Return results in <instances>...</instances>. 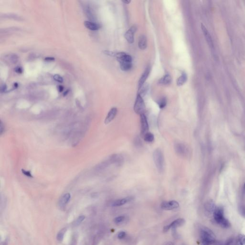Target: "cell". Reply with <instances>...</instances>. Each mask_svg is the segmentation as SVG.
Wrapping results in <instances>:
<instances>
[{"label":"cell","instance_id":"1","mask_svg":"<svg viewBox=\"0 0 245 245\" xmlns=\"http://www.w3.org/2000/svg\"><path fill=\"white\" fill-rule=\"evenodd\" d=\"M200 238L202 245H212L216 241V237L214 233L205 226L201 228Z\"/></svg>","mask_w":245,"mask_h":245},{"label":"cell","instance_id":"2","mask_svg":"<svg viewBox=\"0 0 245 245\" xmlns=\"http://www.w3.org/2000/svg\"><path fill=\"white\" fill-rule=\"evenodd\" d=\"M214 218L217 224H219L224 229H228L230 227L231 224L228 219L225 218L224 216V210L223 207H217V209L213 213Z\"/></svg>","mask_w":245,"mask_h":245},{"label":"cell","instance_id":"3","mask_svg":"<svg viewBox=\"0 0 245 245\" xmlns=\"http://www.w3.org/2000/svg\"><path fill=\"white\" fill-rule=\"evenodd\" d=\"M153 157L157 171L161 173L164 171L165 162L163 153H162L161 149L160 148L156 149L153 152Z\"/></svg>","mask_w":245,"mask_h":245},{"label":"cell","instance_id":"4","mask_svg":"<svg viewBox=\"0 0 245 245\" xmlns=\"http://www.w3.org/2000/svg\"><path fill=\"white\" fill-rule=\"evenodd\" d=\"M134 110L136 114L139 115L144 114L146 111V106L145 104L143 99L140 95L138 94L134 104Z\"/></svg>","mask_w":245,"mask_h":245},{"label":"cell","instance_id":"5","mask_svg":"<svg viewBox=\"0 0 245 245\" xmlns=\"http://www.w3.org/2000/svg\"><path fill=\"white\" fill-rule=\"evenodd\" d=\"M174 149L177 154L182 157H186L189 155L190 150L186 145L177 143L174 146Z\"/></svg>","mask_w":245,"mask_h":245},{"label":"cell","instance_id":"6","mask_svg":"<svg viewBox=\"0 0 245 245\" xmlns=\"http://www.w3.org/2000/svg\"><path fill=\"white\" fill-rule=\"evenodd\" d=\"M185 223V221L183 218H179V219H176L175 220L172 222L171 224L165 226L163 229V232L165 233V232H168L170 229L173 230L176 229L177 227L182 226Z\"/></svg>","mask_w":245,"mask_h":245},{"label":"cell","instance_id":"7","mask_svg":"<svg viewBox=\"0 0 245 245\" xmlns=\"http://www.w3.org/2000/svg\"><path fill=\"white\" fill-rule=\"evenodd\" d=\"M115 58H116L120 64L122 63H132V61L131 56L124 52L116 53Z\"/></svg>","mask_w":245,"mask_h":245},{"label":"cell","instance_id":"8","mask_svg":"<svg viewBox=\"0 0 245 245\" xmlns=\"http://www.w3.org/2000/svg\"><path fill=\"white\" fill-rule=\"evenodd\" d=\"M180 206L179 202L176 201H170L169 202H164L161 204V208L165 210H172L178 208Z\"/></svg>","mask_w":245,"mask_h":245},{"label":"cell","instance_id":"9","mask_svg":"<svg viewBox=\"0 0 245 245\" xmlns=\"http://www.w3.org/2000/svg\"><path fill=\"white\" fill-rule=\"evenodd\" d=\"M140 123H141V135L142 136H144V135L148 132V130H149L148 121L145 114L140 115Z\"/></svg>","mask_w":245,"mask_h":245},{"label":"cell","instance_id":"10","mask_svg":"<svg viewBox=\"0 0 245 245\" xmlns=\"http://www.w3.org/2000/svg\"><path fill=\"white\" fill-rule=\"evenodd\" d=\"M201 28L202 30V32L204 34L205 38L206 39L207 44L209 45V46L212 49H213L214 48V45L213 41L212 39L211 34H210L208 30H207L205 26L203 24H201Z\"/></svg>","mask_w":245,"mask_h":245},{"label":"cell","instance_id":"11","mask_svg":"<svg viewBox=\"0 0 245 245\" xmlns=\"http://www.w3.org/2000/svg\"><path fill=\"white\" fill-rule=\"evenodd\" d=\"M137 30L136 26L133 25L124 34V37L127 41L130 44H132L134 41V34Z\"/></svg>","mask_w":245,"mask_h":245},{"label":"cell","instance_id":"12","mask_svg":"<svg viewBox=\"0 0 245 245\" xmlns=\"http://www.w3.org/2000/svg\"><path fill=\"white\" fill-rule=\"evenodd\" d=\"M150 71H151V67L149 66L147 67V68H146V70H145L144 72H143V73L142 74L139 80V83H138L139 90H140L142 88V87L144 85L145 82L147 80V78H148V75L150 73Z\"/></svg>","mask_w":245,"mask_h":245},{"label":"cell","instance_id":"13","mask_svg":"<svg viewBox=\"0 0 245 245\" xmlns=\"http://www.w3.org/2000/svg\"><path fill=\"white\" fill-rule=\"evenodd\" d=\"M117 113V109L115 107H113L109 111L108 114L107 115L106 119L104 121L105 124H107L110 123V122L115 119Z\"/></svg>","mask_w":245,"mask_h":245},{"label":"cell","instance_id":"14","mask_svg":"<svg viewBox=\"0 0 245 245\" xmlns=\"http://www.w3.org/2000/svg\"><path fill=\"white\" fill-rule=\"evenodd\" d=\"M132 200H133V198L132 197H127L123 198V199H118V200L115 201L114 202H112V206L114 207L122 206V205L127 204V202H130Z\"/></svg>","mask_w":245,"mask_h":245},{"label":"cell","instance_id":"15","mask_svg":"<svg viewBox=\"0 0 245 245\" xmlns=\"http://www.w3.org/2000/svg\"><path fill=\"white\" fill-rule=\"evenodd\" d=\"M71 198V196L69 193H65L59 199L58 204L60 207H63L68 204Z\"/></svg>","mask_w":245,"mask_h":245},{"label":"cell","instance_id":"16","mask_svg":"<svg viewBox=\"0 0 245 245\" xmlns=\"http://www.w3.org/2000/svg\"><path fill=\"white\" fill-rule=\"evenodd\" d=\"M217 206L212 200H209L205 202V209L210 213H214L217 209Z\"/></svg>","mask_w":245,"mask_h":245},{"label":"cell","instance_id":"17","mask_svg":"<svg viewBox=\"0 0 245 245\" xmlns=\"http://www.w3.org/2000/svg\"><path fill=\"white\" fill-rule=\"evenodd\" d=\"M84 25L87 28L91 30H97L100 28V25L99 24H97L96 22H92L89 21H86L84 22Z\"/></svg>","mask_w":245,"mask_h":245},{"label":"cell","instance_id":"18","mask_svg":"<svg viewBox=\"0 0 245 245\" xmlns=\"http://www.w3.org/2000/svg\"><path fill=\"white\" fill-rule=\"evenodd\" d=\"M139 47L140 49L144 50L147 47V37L145 35H141L139 40Z\"/></svg>","mask_w":245,"mask_h":245},{"label":"cell","instance_id":"19","mask_svg":"<svg viewBox=\"0 0 245 245\" xmlns=\"http://www.w3.org/2000/svg\"><path fill=\"white\" fill-rule=\"evenodd\" d=\"M172 81V77L170 75L166 74L159 80V83L162 85H168L170 84Z\"/></svg>","mask_w":245,"mask_h":245},{"label":"cell","instance_id":"20","mask_svg":"<svg viewBox=\"0 0 245 245\" xmlns=\"http://www.w3.org/2000/svg\"><path fill=\"white\" fill-rule=\"evenodd\" d=\"M234 245H245V235L239 234L236 237Z\"/></svg>","mask_w":245,"mask_h":245},{"label":"cell","instance_id":"21","mask_svg":"<svg viewBox=\"0 0 245 245\" xmlns=\"http://www.w3.org/2000/svg\"><path fill=\"white\" fill-rule=\"evenodd\" d=\"M187 80V74L185 72H183L181 74V76H180L177 80V84L179 86H181L184 85V84L186 82Z\"/></svg>","mask_w":245,"mask_h":245},{"label":"cell","instance_id":"22","mask_svg":"<svg viewBox=\"0 0 245 245\" xmlns=\"http://www.w3.org/2000/svg\"><path fill=\"white\" fill-rule=\"evenodd\" d=\"M144 140L145 141L148 143L153 142L154 140V136L152 133L148 132L145 134L143 136Z\"/></svg>","mask_w":245,"mask_h":245},{"label":"cell","instance_id":"23","mask_svg":"<svg viewBox=\"0 0 245 245\" xmlns=\"http://www.w3.org/2000/svg\"><path fill=\"white\" fill-rule=\"evenodd\" d=\"M120 69L123 71H128L131 69L132 67V63H122L120 64Z\"/></svg>","mask_w":245,"mask_h":245},{"label":"cell","instance_id":"24","mask_svg":"<svg viewBox=\"0 0 245 245\" xmlns=\"http://www.w3.org/2000/svg\"><path fill=\"white\" fill-rule=\"evenodd\" d=\"M66 231V229H63L61 230V231L58 232L57 236V239L58 241H63L64 235L65 234Z\"/></svg>","mask_w":245,"mask_h":245},{"label":"cell","instance_id":"25","mask_svg":"<svg viewBox=\"0 0 245 245\" xmlns=\"http://www.w3.org/2000/svg\"><path fill=\"white\" fill-rule=\"evenodd\" d=\"M167 101L166 98L163 97L159 100L158 102V105L160 109H163L167 105Z\"/></svg>","mask_w":245,"mask_h":245},{"label":"cell","instance_id":"26","mask_svg":"<svg viewBox=\"0 0 245 245\" xmlns=\"http://www.w3.org/2000/svg\"><path fill=\"white\" fill-rule=\"evenodd\" d=\"M85 218V217L83 216H81L79 217L78 218H77V220L74 222V225L75 226H78L79 225L82 223V222L84 220Z\"/></svg>","mask_w":245,"mask_h":245},{"label":"cell","instance_id":"27","mask_svg":"<svg viewBox=\"0 0 245 245\" xmlns=\"http://www.w3.org/2000/svg\"><path fill=\"white\" fill-rule=\"evenodd\" d=\"M54 79L57 82H58L59 83H62L63 82V79L61 76H60L58 74H55L53 76Z\"/></svg>","mask_w":245,"mask_h":245},{"label":"cell","instance_id":"28","mask_svg":"<svg viewBox=\"0 0 245 245\" xmlns=\"http://www.w3.org/2000/svg\"><path fill=\"white\" fill-rule=\"evenodd\" d=\"M22 174H24L26 176L30 178H33V177L32 176V174H31V172L29 171H25V169H22Z\"/></svg>","mask_w":245,"mask_h":245},{"label":"cell","instance_id":"29","mask_svg":"<svg viewBox=\"0 0 245 245\" xmlns=\"http://www.w3.org/2000/svg\"><path fill=\"white\" fill-rule=\"evenodd\" d=\"M124 219V216H120V217H117L115 219V223H121L123 221Z\"/></svg>","mask_w":245,"mask_h":245},{"label":"cell","instance_id":"30","mask_svg":"<svg viewBox=\"0 0 245 245\" xmlns=\"http://www.w3.org/2000/svg\"><path fill=\"white\" fill-rule=\"evenodd\" d=\"M103 53L106 55H108V56H111V57H115L116 55V53L115 52H112V51H108V50H106V51H103Z\"/></svg>","mask_w":245,"mask_h":245},{"label":"cell","instance_id":"31","mask_svg":"<svg viewBox=\"0 0 245 245\" xmlns=\"http://www.w3.org/2000/svg\"><path fill=\"white\" fill-rule=\"evenodd\" d=\"M126 235V232H124V231H121V232L119 233L117 237H118V238L119 239H123V238H124V237H125Z\"/></svg>","mask_w":245,"mask_h":245},{"label":"cell","instance_id":"32","mask_svg":"<svg viewBox=\"0 0 245 245\" xmlns=\"http://www.w3.org/2000/svg\"><path fill=\"white\" fill-rule=\"evenodd\" d=\"M0 133H1V135H2V133H4V125H3V124H2V122H1V127H0Z\"/></svg>","mask_w":245,"mask_h":245},{"label":"cell","instance_id":"33","mask_svg":"<svg viewBox=\"0 0 245 245\" xmlns=\"http://www.w3.org/2000/svg\"><path fill=\"white\" fill-rule=\"evenodd\" d=\"M15 71L18 73H22V69L20 67H17L15 68Z\"/></svg>","mask_w":245,"mask_h":245},{"label":"cell","instance_id":"34","mask_svg":"<svg viewBox=\"0 0 245 245\" xmlns=\"http://www.w3.org/2000/svg\"><path fill=\"white\" fill-rule=\"evenodd\" d=\"M55 58L54 57H46L45 58V61H55Z\"/></svg>","mask_w":245,"mask_h":245},{"label":"cell","instance_id":"35","mask_svg":"<svg viewBox=\"0 0 245 245\" xmlns=\"http://www.w3.org/2000/svg\"><path fill=\"white\" fill-rule=\"evenodd\" d=\"M6 86L5 85V84H4V85H3V86H1V92H4V91H6Z\"/></svg>","mask_w":245,"mask_h":245},{"label":"cell","instance_id":"36","mask_svg":"<svg viewBox=\"0 0 245 245\" xmlns=\"http://www.w3.org/2000/svg\"><path fill=\"white\" fill-rule=\"evenodd\" d=\"M58 91H59V92H61L63 91L64 88H63V87L62 86L59 85L58 86Z\"/></svg>","mask_w":245,"mask_h":245},{"label":"cell","instance_id":"37","mask_svg":"<svg viewBox=\"0 0 245 245\" xmlns=\"http://www.w3.org/2000/svg\"><path fill=\"white\" fill-rule=\"evenodd\" d=\"M163 245H175L172 242L170 241L166 242L165 243H164Z\"/></svg>","mask_w":245,"mask_h":245},{"label":"cell","instance_id":"38","mask_svg":"<svg viewBox=\"0 0 245 245\" xmlns=\"http://www.w3.org/2000/svg\"><path fill=\"white\" fill-rule=\"evenodd\" d=\"M122 1V2H124V4H130L131 2L130 1H128V0H123Z\"/></svg>","mask_w":245,"mask_h":245},{"label":"cell","instance_id":"39","mask_svg":"<svg viewBox=\"0 0 245 245\" xmlns=\"http://www.w3.org/2000/svg\"><path fill=\"white\" fill-rule=\"evenodd\" d=\"M243 192H244V194H245V182L243 186Z\"/></svg>","mask_w":245,"mask_h":245}]
</instances>
